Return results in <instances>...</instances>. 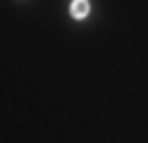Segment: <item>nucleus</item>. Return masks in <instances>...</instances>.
I'll return each mask as SVG.
<instances>
[{"mask_svg": "<svg viewBox=\"0 0 148 143\" xmlns=\"http://www.w3.org/2000/svg\"><path fill=\"white\" fill-rule=\"evenodd\" d=\"M69 12L74 19H84L88 14V0H74L72 7H69Z\"/></svg>", "mask_w": 148, "mask_h": 143, "instance_id": "nucleus-1", "label": "nucleus"}]
</instances>
